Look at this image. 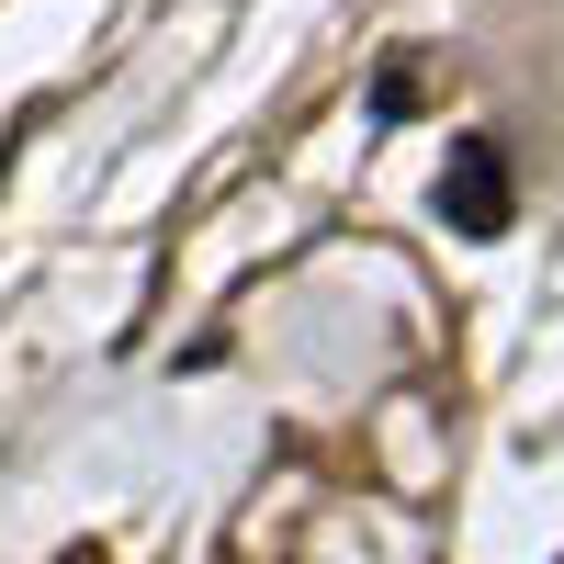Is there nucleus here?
I'll list each match as a JSON object with an SVG mask.
<instances>
[{"label":"nucleus","instance_id":"nucleus-1","mask_svg":"<svg viewBox=\"0 0 564 564\" xmlns=\"http://www.w3.org/2000/svg\"><path fill=\"white\" fill-rule=\"evenodd\" d=\"M463 193V226H475V238H497L508 226V181H497V148H463L452 159V181H441V204Z\"/></svg>","mask_w":564,"mask_h":564}]
</instances>
